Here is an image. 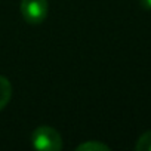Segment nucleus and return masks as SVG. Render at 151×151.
Instances as JSON below:
<instances>
[{"label":"nucleus","mask_w":151,"mask_h":151,"mask_svg":"<svg viewBox=\"0 0 151 151\" xmlns=\"http://www.w3.org/2000/svg\"><path fill=\"white\" fill-rule=\"evenodd\" d=\"M31 144L39 151L62 150V139L58 130L50 126H39L31 135Z\"/></svg>","instance_id":"f257e3e1"},{"label":"nucleus","mask_w":151,"mask_h":151,"mask_svg":"<svg viewBox=\"0 0 151 151\" xmlns=\"http://www.w3.org/2000/svg\"><path fill=\"white\" fill-rule=\"evenodd\" d=\"M21 15L28 24H42L47 17V0H21Z\"/></svg>","instance_id":"f03ea898"},{"label":"nucleus","mask_w":151,"mask_h":151,"mask_svg":"<svg viewBox=\"0 0 151 151\" xmlns=\"http://www.w3.org/2000/svg\"><path fill=\"white\" fill-rule=\"evenodd\" d=\"M11 98H12V85L5 76H0V111L9 104Z\"/></svg>","instance_id":"7ed1b4c3"},{"label":"nucleus","mask_w":151,"mask_h":151,"mask_svg":"<svg viewBox=\"0 0 151 151\" xmlns=\"http://www.w3.org/2000/svg\"><path fill=\"white\" fill-rule=\"evenodd\" d=\"M108 150H110L108 145L96 141H88L77 147V151H108Z\"/></svg>","instance_id":"20e7f679"},{"label":"nucleus","mask_w":151,"mask_h":151,"mask_svg":"<svg viewBox=\"0 0 151 151\" xmlns=\"http://www.w3.org/2000/svg\"><path fill=\"white\" fill-rule=\"evenodd\" d=\"M135 148L138 151H151V130L150 132H145L144 135L139 136Z\"/></svg>","instance_id":"39448f33"},{"label":"nucleus","mask_w":151,"mask_h":151,"mask_svg":"<svg viewBox=\"0 0 151 151\" xmlns=\"http://www.w3.org/2000/svg\"><path fill=\"white\" fill-rule=\"evenodd\" d=\"M139 3L145 11H151V0H139Z\"/></svg>","instance_id":"423d86ee"}]
</instances>
